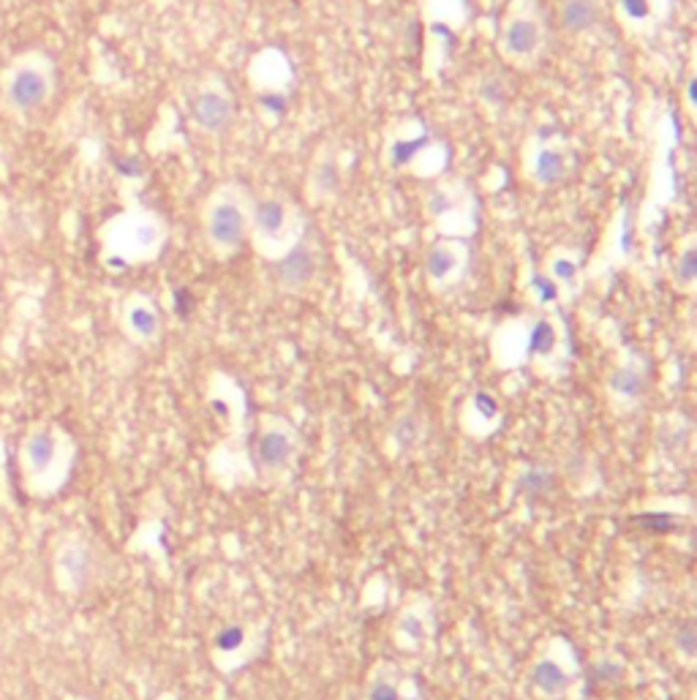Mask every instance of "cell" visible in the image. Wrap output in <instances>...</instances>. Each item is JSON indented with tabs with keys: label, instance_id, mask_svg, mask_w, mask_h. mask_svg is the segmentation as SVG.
<instances>
[{
	"label": "cell",
	"instance_id": "obj_1",
	"mask_svg": "<svg viewBox=\"0 0 697 700\" xmlns=\"http://www.w3.org/2000/svg\"><path fill=\"white\" fill-rule=\"evenodd\" d=\"M77 464V442L58 423L30 425L17 447V466L25 491L36 499H50L63 491Z\"/></svg>",
	"mask_w": 697,
	"mask_h": 700
},
{
	"label": "cell",
	"instance_id": "obj_2",
	"mask_svg": "<svg viewBox=\"0 0 697 700\" xmlns=\"http://www.w3.org/2000/svg\"><path fill=\"white\" fill-rule=\"evenodd\" d=\"M58 93V63L41 47L17 52L0 71V112L11 120H30L50 107Z\"/></svg>",
	"mask_w": 697,
	"mask_h": 700
},
{
	"label": "cell",
	"instance_id": "obj_3",
	"mask_svg": "<svg viewBox=\"0 0 697 700\" xmlns=\"http://www.w3.org/2000/svg\"><path fill=\"white\" fill-rule=\"evenodd\" d=\"M254 194L237 180L218 183L199 208V227L207 248L221 259L235 257L248 243Z\"/></svg>",
	"mask_w": 697,
	"mask_h": 700
},
{
	"label": "cell",
	"instance_id": "obj_4",
	"mask_svg": "<svg viewBox=\"0 0 697 700\" xmlns=\"http://www.w3.org/2000/svg\"><path fill=\"white\" fill-rule=\"evenodd\" d=\"M303 240L305 213L295 199L281 191H265L262 197H254L248 243L259 257L267 262H278Z\"/></svg>",
	"mask_w": 697,
	"mask_h": 700
},
{
	"label": "cell",
	"instance_id": "obj_5",
	"mask_svg": "<svg viewBox=\"0 0 697 700\" xmlns=\"http://www.w3.org/2000/svg\"><path fill=\"white\" fill-rule=\"evenodd\" d=\"M167 224L164 218L148 208H131L120 213L101 229L104 254L118 259L120 265H139L150 262L167 246Z\"/></svg>",
	"mask_w": 697,
	"mask_h": 700
},
{
	"label": "cell",
	"instance_id": "obj_6",
	"mask_svg": "<svg viewBox=\"0 0 697 700\" xmlns=\"http://www.w3.org/2000/svg\"><path fill=\"white\" fill-rule=\"evenodd\" d=\"M548 20L537 0H512L499 25L496 50L507 63L529 69L548 47Z\"/></svg>",
	"mask_w": 697,
	"mask_h": 700
},
{
	"label": "cell",
	"instance_id": "obj_7",
	"mask_svg": "<svg viewBox=\"0 0 697 700\" xmlns=\"http://www.w3.org/2000/svg\"><path fill=\"white\" fill-rule=\"evenodd\" d=\"M52 578L60 592L79 594L96 578V551L85 537L66 534L52 551Z\"/></svg>",
	"mask_w": 697,
	"mask_h": 700
},
{
	"label": "cell",
	"instance_id": "obj_8",
	"mask_svg": "<svg viewBox=\"0 0 697 700\" xmlns=\"http://www.w3.org/2000/svg\"><path fill=\"white\" fill-rule=\"evenodd\" d=\"M191 120L207 137H221L235 120V99L224 77H205L191 96Z\"/></svg>",
	"mask_w": 697,
	"mask_h": 700
},
{
	"label": "cell",
	"instance_id": "obj_9",
	"mask_svg": "<svg viewBox=\"0 0 697 700\" xmlns=\"http://www.w3.org/2000/svg\"><path fill=\"white\" fill-rule=\"evenodd\" d=\"M472 265V248L461 237H439L428 251H425L423 270L425 281L436 292H447L458 286L463 276L469 273Z\"/></svg>",
	"mask_w": 697,
	"mask_h": 700
},
{
	"label": "cell",
	"instance_id": "obj_10",
	"mask_svg": "<svg viewBox=\"0 0 697 700\" xmlns=\"http://www.w3.org/2000/svg\"><path fill=\"white\" fill-rule=\"evenodd\" d=\"M523 172L534 186H559L570 175V153L548 137H534L523 153Z\"/></svg>",
	"mask_w": 697,
	"mask_h": 700
},
{
	"label": "cell",
	"instance_id": "obj_11",
	"mask_svg": "<svg viewBox=\"0 0 697 700\" xmlns=\"http://www.w3.org/2000/svg\"><path fill=\"white\" fill-rule=\"evenodd\" d=\"M120 330L123 336L137 346L156 344L164 330V319L161 311L153 303V297L145 292H131V295L120 303Z\"/></svg>",
	"mask_w": 697,
	"mask_h": 700
},
{
	"label": "cell",
	"instance_id": "obj_12",
	"mask_svg": "<svg viewBox=\"0 0 697 700\" xmlns=\"http://www.w3.org/2000/svg\"><path fill=\"white\" fill-rule=\"evenodd\" d=\"M256 464L262 466L265 472H284L286 466L295 461L297 453V436L295 431L286 423H275V420H267L262 425V431L256 436L254 444Z\"/></svg>",
	"mask_w": 697,
	"mask_h": 700
},
{
	"label": "cell",
	"instance_id": "obj_13",
	"mask_svg": "<svg viewBox=\"0 0 697 700\" xmlns=\"http://www.w3.org/2000/svg\"><path fill=\"white\" fill-rule=\"evenodd\" d=\"M273 267L278 286H281L284 292L297 295V292H303L305 286L314 281L316 267L319 265H316V251L303 240L300 246H295L289 254H284L278 262H273Z\"/></svg>",
	"mask_w": 697,
	"mask_h": 700
},
{
	"label": "cell",
	"instance_id": "obj_14",
	"mask_svg": "<svg viewBox=\"0 0 697 700\" xmlns=\"http://www.w3.org/2000/svg\"><path fill=\"white\" fill-rule=\"evenodd\" d=\"M341 186H344V172H341L338 153L333 145H324L314 156V164L308 172V191H311L314 202H330L338 197Z\"/></svg>",
	"mask_w": 697,
	"mask_h": 700
},
{
	"label": "cell",
	"instance_id": "obj_15",
	"mask_svg": "<svg viewBox=\"0 0 697 700\" xmlns=\"http://www.w3.org/2000/svg\"><path fill=\"white\" fill-rule=\"evenodd\" d=\"M545 276L559 286V292L564 295H575L583 284V270H580V259L570 248H553L545 259Z\"/></svg>",
	"mask_w": 697,
	"mask_h": 700
},
{
	"label": "cell",
	"instance_id": "obj_16",
	"mask_svg": "<svg viewBox=\"0 0 697 700\" xmlns=\"http://www.w3.org/2000/svg\"><path fill=\"white\" fill-rule=\"evenodd\" d=\"M621 25L632 33H648L665 14V0H616Z\"/></svg>",
	"mask_w": 697,
	"mask_h": 700
},
{
	"label": "cell",
	"instance_id": "obj_17",
	"mask_svg": "<svg viewBox=\"0 0 697 700\" xmlns=\"http://www.w3.org/2000/svg\"><path fill=\"white\" fill-rule=\"evenodd\" d=\"M599 14H602L599 0H559L556 9L559 25L567 33H586L597 25Z\"/></svg>",
	"mask_w": 697,
	"mask_h": 700
},
{
	"label": "cell",
	"instance_id": "obj_18",
	"mask_svg": "<svg viewBox=\"0 0 697 700\" xmlns=\"http://www.w3.org/2000/svg\"><path fill=\"white\" fill-rule=\"evenodd\" d=\"M673 284L681 292L692 295L697 284V237L695 232H687V235L678 240L676 257H673Z\"/></svg>",
	"mask_w": 697,
	"mask_h": 700
},
{
	"label": "cell",
	"instance_id": "obj_19",
	"mask_svg": "<svg viewBox=\"0 0 697 700\" xmlns=\"http://www.w3.org/2000/svg\"><path fill=\"white\" fill-rule=\"evenodd\" d=\"M529 352L534 357L550 360L559 352V327L550 319H537L529 330Z\"/></svg>",
	"mask_w": 697,
	"mask_h": 700
},
{
	"label": "cell",
	"instance_id": "obj_20",
	"mask_svg": "<svg viewBox=\"0 0 697 700\" xmlns=\"http://www.w3.org/2000/svg\"><path fill=\"white\" fill-rule=\"evenodd\" d=\"M534 684L537 690L545 692L548 698H556L561 692L567 690V673L561 668L559 662L542 660L537 668H534Z\"/></svg>",
	"mask_w": 697,
	"mask_h": 700
},
{
	"label": "cell",
	"instance_id": "obj_21",
	"mask_svg": "<svg viewBox=\"0 0 697 700\" xmlns=\"http://www.w3.org/2000/svg\"><path fill=\"white\" fill-rule=\"evenodd\" d=\"M610 393L621 398V401H638L640 393H643V376H640V371L629 368V365L616 368L610 374Z\"/></svg>",
	"mask_w": 697,
	"mask_h": 700
},
{
	"label": "cell",
	"instance_id": "obj_22",
	"mask_svg": "<svg viewBox=\"0 0 697 700\" xmlns=\"http://www.w3.org/2000/svg\"><path fill=\"white\" fill-rule=\"evenodd\" d=\"M365 700H398V681L387 673H376L365 690Z\"/></svg>",
	"mask_w": 697,
	"mask_h": 700
},
{
	"label": "cell",
	"instance_id": "obj_23",
	"mask_svg": "<svg viewBox=\"0 0 697 700\" xmlns=\"http://www.w3.org/2000/svg\"><path fill=\"white\" fill-rule=\"evenodd\" d=\"M243 643H246V632L240 630V627H226L216 638V646L224 654H235L237 649H243Z\"/></svg>",
	"mask_w": 697,
	"mask_h": 700
},
{
	"label": "cell",
	"instance_id": "obj_24",
	"mask_svg": "<svg viewBox=\"0 0 697 700\" xmlns=\"http://www.w3.org/2000/svg\"><path fill=\"white\" fill-rule=\"evenodd\" d=\"M534 292H537V297H540V303H553V300L561 295L559 286L553 284L545 273L534 278Z\"/></svg>",
	"mask_w": 697,
	"mask_h": 700
},
{
	"label": "cell",
	"instance_id": "obj_25",
	"mask_svg": "<svg viewBox=\"0 0 697 700\" xmlns=\"http://www.w3.org/2000/svg\"><path fill=\"white\" fill-rule=\"evenodd\" d=\"M689 112H695V82H689Z\"/></svg>",
	"mask_w": 697,
	"mask_h": 700
},
{
	"label": "cell",
	"instance_id": "obj_26",
	"mask_svg": "<svg viewBox=\"0 0 697 700\" xmlns=\"http://www.w3.org/2000/svg\"><path fill=\"white\" fill-rule=\"evenodd\" d=\"M66 700H90V698H82V695H69Z\"/></svg>",
	"mask_w": 697,
	"mask_h": 700
}]
</instances>
